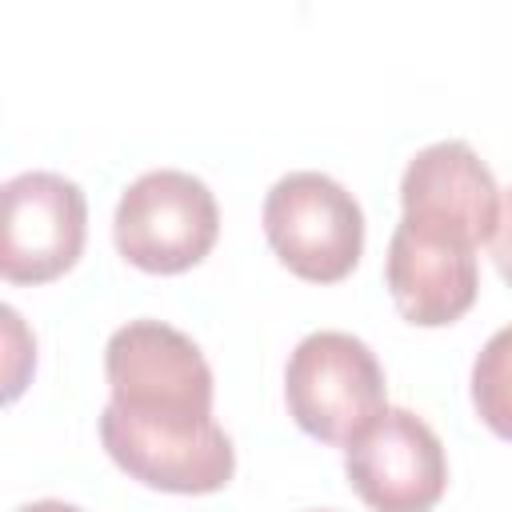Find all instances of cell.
<instances>
[{
    "mask_svg": "<svg viewBox=\"0 0 512 512\" xmlns=\"http://www.w3.org/2000/svg\"><path fill=\"white\" fill-rule=\"evenodd\" d=\"M104 376L120 412L152 424H208L212 368L192 336L164 320H128L104 344Z\"/></svg>",
    "mask_w": 512,
    "mask_h": 512,
    "instance_id": "1",
    "label": "cell"
},
{
    "mask_svg": "<svg viewBox=\"0 0 512 512\" xmlns=\"http://www.w3.org/2000/svg\"><path fill=\"white\" fill-rule=\"evenodd\" d=\"M288 416L324 444H352L384 408V368L376 352L340 328L308 332L284 368Z\"/></svg>",
    "mask_w": 512,
    "mask_h": 512,
    "instance_id": "2",
    "label": "cell"
},
{
    "mask_svg": "<svg viewBox=\"0 0 512 512\" xmlns=\"http://www.w3.org/2000/svg\"><path fill=\"white\" fill-rule=\"evenodd\" d=\"M112 236L128 264L140 272L172 276L212 252L220 236V208L200 176L180 168H152L120 192Z\"/></svg>",
    "mask_w": 512,
    "mask_h": 512,
    "instance_id": "3",
    "label": "cell"
},
{
    "mask_svg": "<svg viewBox=\"0 0 512 512\" xmlns=\"http://www.w3.org/2000/svg\"><path fill=\"white\" fill-rule=\"evenodd\" d=\"M264 236L288 272L312 284H336L364 252V212L340 180L300 168L268 188Z\"/></svg>",
    "mask_w": 512,
    "mask_h": 512,
    "instance_id": "4",
    "label": "cell"
},
{
    "mask_svg": "<svg viewBox=\"0 0 512 512\" xmlns=\"http://www.w3.org/2000/svg\"><path fill=\"white\" fill-rule=\"evenodd\" d=\"M0 204V276L8 284H48L80 260L88 236V200L76 180L32 168L4 180Z\"/></svg>",
    "mask_w": 512,
    "mask_h": 512,
    "instance_id": "5",
    "label": "cell"
},
{
    "mask_svg": "<svg viewBox=\"0 0 512 512\" xmlns=\"http://www.w3.org/2000/svg\"><path fill=\"white\" fill-rule=\"evenodd\" d=\"M344 472L372 512H432L448 488L444 444L408 408H384L344 448Z\"/></svg>",
    "mask_w": 512,
    "mask_h": 512,
    "instance_id": "6",
    "label": "cell"
},
{
    "mask_svg": "<svg viewBox=\"0 0 512 512\" xmlns=\"http://www.w3.org/2000/svg\"><path fill=\"white\" fill-rule=\"evenodd\" d=\"M100 440L104 452L132 480L160 492H184V496L220 492L236 472V448L216 420L180 428V424L136 420L116 404H104Z\"/></svg>",
    "mask_w": 512,
    "mask_h": 512,
    "instance_id": "7",
    "label": "cell"
},
{
    "mask_svg": "<svg viewBox=\"0 0 512 512\" xmlns=\"http://www.w3.org/2000/svg\"><path fill=\"white\" fill-rule=\"evenodd\" d=\"M400 204L404 224L472 248L488 244L500 224L496 176L464 140H436L420 148L400 176Z\"/></svg>",
    "mask_w": 512,
    "mask_h": 512,
    "instance_id": "8",
    "label": "cell"
},
{
    "mask_svg": "<svg viewBox=\"0 0 512 512\" xmlns=\"http://www.w3.org/2000/svg\"><path fill=\"white\" fill-rule=\"evenodd\" d=\"M384 280L396 312L408 324L444 328L476 304V292H480L476 248L400 220L388 240Z\"/></svg>",
    "mask_w": 512,
    "mask_h": 512,
    "instance_id": "9",
    "label": "cell"
},
{
    "mask_svg": "<svg viewBox=\"0 0 512 512\" xmlns=\"http://www.w3.org/2000/svg\"><path fill=\"white\" fill-rule=\"evenodd\" d=\"M476 416L504 440H512V324L492 332L472 360Z\"/></svg>",
    "mask_w": 512,
    "mask_h": 512,
    "instance_id": "10",
    "label": "cell"
},
{
    "mask_svg": "<svg viewBox=\"0 0 512 512\" xmlns=\"http://www.w3.org/2000/svg\"><path fill=\"white\" fill-rule=\"evenodd\" d=\"M492 260H496V272L512 284V188L504 192V200H500V224H496V232H492Z\"/></svg>",
    "mask_w": 512,
    "mask_h": 512,
    "instance_id": "11",
    "label": "cell"
},
{
    "mask_svg": "<svg viewBox=\"0 0 512 512\" xmlns=\"http://www.w3.org/2000/svg\"><path fill=\"white\" fill-rule=\"evenodd\" d=\"M16 512H84V508L64 504V500H32V504H20Z\"/></svg>",
    "mask_w": 512,
    "mask_h": 512,
    "instance_id": "12",
    "label": "cell"
},
{
    "mask_svg": "<svg viewBox=\"0 0 512 512\" xmlns=\"http://www.w3.org/2000/svg\"><path fill=\"white\" fill-rule=\"evenodd\" d=\"M316 512H328V508H316Z\"/></svg>",
    "mask_w": 512,
    "mask_h": 512,
    "instance_id": "13",
    "label": "cell"
}]
</instances>
